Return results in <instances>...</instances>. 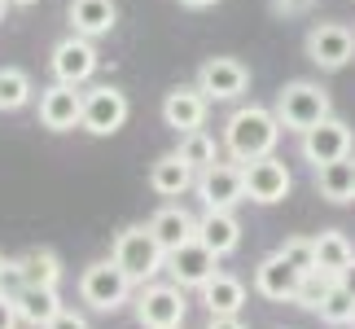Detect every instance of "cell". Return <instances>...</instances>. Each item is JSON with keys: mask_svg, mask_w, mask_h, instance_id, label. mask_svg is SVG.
<instances>
[{"mask_svg": "<svg viewBox=\"0 0 355 329\" xmlns=\"http://www.w3.org/2000/svg\"><path fill=\"white\" fill-rule=\"evenodd\" d=\"M149 233L158 237L162 251H175V246H184L189 237H198V219L184 207H162V211H154V219H149Z\"/></svg>", "mask_w": 355, "mask_h": 329, "instance_id": "obj_23", "label": "cell"}, {"mask_svg": "<svg viewBox=\"0 0 355 329\" xmlns=\"http://www.w3.org/2000/svg\"><path fill=\"white\" fill-rule=\"evenodd\" d=\"M338 285H343L347 294H355V259H351V264H347L343 272H338Z\"/></svg>", "mask_w": 355, "mask_h": 329, "instance_id": "obj_35", "label": "cell"}, {"mask_svg": "<svg viewBox=\"0 0 355 329\" xmlns=\"http://www.w3.org/2000/svg\"><path fill=\"white\" fill-rule=\"evenodd\" d=\"M198 198L207 211H233L237 202H245V176H241V162H215V167L198 171Z\"/></svg>", "mask_w": 355, "mask_h": 329, "instance_id": "obj_10", "label": "cell"}, {"mask_svg": "<svg viewBox=\"0 0 355 329\" xmlns=\"http://www.w3.org/2000/svg\"><path fill=\"white\" fill-rule=\"evenodd\" d=\"M207 329H245V325H241V317H211Z\"/></svg>", "mask_w": 355, "mask_h": 329, "instance_id": "obj_34", "label": "cell"}, {"mask_svg": "<svg viewBox=\"0 0 355 329\" xmlns=\"http://www.w3.org/2000/svg\"><path fill=\"white\" fill-rule=\"evenodd\" d=\"M281 141V119L277 110H263V106H237L224 123V149L233 162H254V158H268Z\"/></svg>", "mask_w": 355, "mask_h": 329, "instance_id": "obj_1", "label": "cell"}, {"mask_svg": "<svg viewBox=\"0 0 355 329\" xmlns=\"http://www.w3.org/2000/svg\"><path fill=\"white\" fill-rule=\"evenodd\" d=\"M110 259L128 272V281L132 285H149L158 277V272H167V251L158 246V237L149 233V224H132V228H123L119 237H114V251Z\"/></svg>", "mask_w": 355, "mask_h": 329, "instance_id": "obj_2", "label": "cell"}, {"mask_svg": "<svg viewBox=\"0 0 355 329\" xmlns=\"http://www.w3.org/2000/svg\"><path fill=\"white\" fill-rule=\"evenodd\" d=\"M316 189L324 202L343 207V202H355V162L338 158V162H320L316 167Z\"/></svg>", "mask_w": 355, "mask_h": 329, "instance_id": "obj_24", "label": "cell"}, {"mask_svg": "<svg viewBox=\"0 0 355 329\" xmlns=\"http://www.w3.org/2000/svg\"><path fill=\"white\" fill-rule=\"evenodd\" d=\"M132 290L136 285L128 281V272H123L114 259H97V264H88L84 277H79V298H84L92 312H119L132 298Z\"/></svg>", "mask_w": 355, "mask_h": 329, "instance_id": "obj_4", "label": "cell"}, {"mask_svg": "<svg viewBox=\"0 0 355 329\" xmlns=\"http://www.w3.org/2000/svg\"><path fill=\"white\" fill-rule=\"evenodd\" d=\"M97 66H101V58H97V44H92L88 35H66V40H58L53 44V53H49V71H53V79L58 84H75V88H84L92 75H97Z\"/></svg>", "mask_w": 355, "mask_h": 329, "instance_id": "obj_5", "label": "cell"}, {"mask_svg": "<svg viewBox=\"0 0 355 329\" xmlns=\"http://www.w3.org/2000/svg\"><path fill=\"white\" fill-rule=\"evenodd\" d=\"M198 88L211 101H237L250 88V66L241 58H207L198 66Z\"/></svg>", "mask_w": 355, "mask_h": 329, "instance_id": "obj_12", "label": "cell"}, {"mask_svg": "<svg viewBox=\"0 0 355 329\" xmlns=\"http://www.w3.org/2000/svg\"><path fill=\"white\" fill-rule=\"evenodd\" d=\"M9 5H18V9H31V5H40V0H9Z\"/></svg>", "mask_w": 355, "mask_h": 329, "instance_id": "obj_38", "label": "cell"}, {"mask_svg": "<svg viewBox=\"0 0 355 329\" xmlns=\"http://www.w3.org/2000/svg\"><path fill=\"white\" fill-rule=\"evenodd\" d=\"M351 307H355V294H347L343 285L334 281V290L324 294V303H320V312L316 317L329 325V329H347V321H351Z\"/></svg>", "mask_w": 355, "mask_h": 329, "instance_id": "obj_28", "label": "cell"}, {"mask_svg": "<svg viewBox=\"0 0 355 329\" xmlns=\"http://www.w3.org/2000/svg\"><path fill=\"white\" fill-rule=\"evenodd\" d=\"M132 115V101L128 92L114 88V84H97L84 92V132L88 136H114Z\"/></svg>", "mask_w": 355, "mask_h": 329, "instance_id": "obj_9", "label": "cell"}, {"mask_svg": "<svg viewBox=\"0 0 355 329\" xmlns=\"http://www.w3.org/2000/svg\"><path fill=\"white\" fill-rule=\"evenodd\" d=\"M334 115L329 106V92H324L320 84H311V79H290L281 92H277V119L285 132H311L316 123H324Z\"/></svg>", "mask_w": 355, "mask_h": 329, "instance_id": "obj_3", "label": "cell"}, {"mask_svg": "<svg viewBox=\"0 0 355 329\" xmlns=\"http://www.w3.org/2000/svg\"><path fill=\"white\" fill-rule=\"evenodd\" d=\"M184 9H211V5H220V0H180Z\"/></svg>", "mask_w": 355, "mask_h": 329, "instance_id": "obj_36", "label": "cell"}, {"mask_svg": "<svg viewBox=\"0 0 355 329\" xmlns=\"http://www.w3.org/2000/svg\"><path fill=\"white\" fill-rule=\"evenodd\" d=\"M5 277H9V259L0 255V285H5Z\"/></svg>", "mask_w": 355, "mask_h": 329, "instance_id": "obj_37", "label": "cell"}, {"mask_svg": "<svg viewBox=\"0 0 355 329\" xmlns=\"http://www.w3.org/2000/svg\"><path fill=\"white\" fill-rule=\"evenodd\" d=\"M184 312H189V298L180 285H162V281H149L141 285L136 294V325L141 329H167V325H184Z\"/></svg>", "mask_w": 355, "mask_h": 329, "instance_id": "obj_6", "label": "cell"}, {"mask_svg": "<svg viewBox=\"0 0 355 329\" xmlns=\"http://www.w3.org/2000/svg\"><path fill=\"white\" fill-rule=\"evenodd\" d=\"M175 154H180L193 171H207V167H215L220 162V141H215L211 132H184L180 136V145H175Z\"/></svg>", "mask_w": 355, "mask_h": 329, "instance_id": "obj_27", "label": "cell"}, {"mask_svg": "<svg viewBox=\"0 0 355 329\" xmlns=\"http://www.w3.org/2000/svg\"><path fill=\"white\" fill-rule=\"evenodd\" d=\"M198 294H202L207 317H241V307H245V285L233 277V272H215Z\"/></svg>", "mask_w": 355, "mask_h": 329, "instance_id": "obj_21", "label": "cell"}, {"mask_svg": "<svg viewBox=\"0 0 355 329\" xmlns=\"http://www.w3.org/2000/svg\"><path fill=\"white\" fill-rule=\"evenodd\" d=\"M167 272L180 290H202V285L220 272V255H215L211 246H202L198 237H189L184 246L167 251Z\"/></svg>", "mask_w": 355, "mask_h": 329, "instance_id": "obj_11", "label": "cell"}, {"mask_svg": "<svg viewBox=\"0 0 355 329\" xmlns=\"http://www.w3.org/2000/svg\"><path fill=\"white\" fill-rule=\"evenodd\" d=\"M207 115H211V97L198 84H180V88H171L167 97H162V123H167L171 132H180V136L207 128Z\"/></svg>", "mask_w": 355, "mask_h": 329, "instance_id": "obj_15", "label": "cell"}, {"mask_svg": "<svg viewBox=\"0 0 355 329\" xmlns=\"http://www.w3.org/2000/svg\"><path fill=\"white\" fill-rule=\"evenodd\" d=\"M347 329H355V307H351V321H347Z\"/></svg>", "mask_w": 355, "mask_h": 329, "instance_id": "obj_40", "label": "cell"}, {"mask_svg": "<svg viewBox=\"0 0 355 329\" xmlns=\"http://www.w3.org/2000/svg\"><path fill=\"white\" fill-rule=\"evenodd\" d=\"M351 149H355V132H351V123L343 119H324L316 123L311 132H303V158L311 162V167H320V162H338V158H351Z\"/></svg>", "mask_w": 355, "mask_h": 329, "instance_id": "obj_14", "label": "cell"}, {"mask_svg": "<svg viewBox=\"0 0 355 329\" xmlns=\"http://www.w3.org/2000/svg\"><path fill=\"white\" fill-rule=\"evenodd\" d=\"M35 84L22 66H0V115H13V110L31 106Z\"/></svg>", "mask_w": 355, "mask_h": 329, "instance_id": "obj_26", "label": "cell"}, {"mask_svg": "<svg viewBox=\"0 0 355 329\" xmlns=\"http://www.w3.org/2000/svg\"><path fill=\"white\" fill-rule=\"evenodd\" d=\"M281 255L290 259L298 272H316V251H311V237H290L281 246Z\"/></svg>", "mask_w": 355, "mask_h": 329, "instance_id": "obj_30", "label": "cell"}, {"mask_svg": "<svg viewBox=\"0 0 355 329\" xmlns=\"http://www.w3.org/2000/svg\"><path fill=\"white\" fill-rule=\"evenodd\" d=\"M193 180H198V171L189 167V162L175 154H158L154 158V167H149V189L154 194H162V198H180V194H189L193 189Z\"/></svg>", "mask_w": 355, "mask_h": 329, "instance_id": "obj_20", "label": "cell"}, {"mask_svg": "<svg viewBox=\"0 0 355 329\" xmlns=\"http://www.w3.org/2000/svg\"><path fill=\"white\" fill-rule=\"evenodd\" d=\"M311 5H316V0H268V9L277 13V18H303V13H311Z\"/></svg>", "mask_w": 355, "mask_h": 329, "instance_id": "obj_31", "label": "cell"}, {"mask_svg": "<svg viewBox=\"0 0 355 329\" xmlns=\"http://www.w3.org/2000/svg\"><path fill=\"white\" fill-rule=\"evenodd\" d=\"M40 123H44L49 132H75L84 128V92L75 84H53L40 92Z\"/></svg>", "mask_w": 355, "mask_h": 329, "instance_id": "obj_13", "label": "cell"}, {"mask_svg": "<svg viewBox=\"0 0 355 329\" xmlns=\"http://www.w3.org/2000/svg\"><path fill=\"white\" fill-rule=\"evenodd\" d=\"M298 285H303V272H298L281 251L259 259V268H254V294L272 298V303H294Z\"/></svg>", "mask_w": 355, "mask_h": 329, "instance_id": "obj_16", "label": "cell"}, {"mask_svg": "<svg viewBox=\"0 0 355 329\" xmlns=\"http://www.w3.org/2000/svg\"><path fill=\"white\" fill-rule=\"evenodd\" d=\"M13 303H18L22 325L44 329L62 312V294H58V285H18V290H13Z\"/></svg>", "mask_w": 355, "mask_h": 329, "instance_id": "obj_18", "label": "cell"}, {"mask_svg": "<svg viewBox=\"0 0 355 329\" xmlns=\"http://www.w3.org/2000/svg\"><path fill=\"white\" fill-rule=\"evenodd\" d=\"M9 277L18 285H62V259L44 246H31L26 255L9 264Z\"/></svg>", "mask_w": 355, "mask_h": 329, "instance_id": "obj_19", "label": "cell"}, {"mask_svg": "<svg viewBox=\"0 0 355 329\" xmlns=\"http://www.w3.org/2000/svg\"><path fill=\"white\" fill-rule=\"evenodd\" d=\"M241 176H245V202H254V207H277V202H285L290 189H294V176L277 154L241 162Z\"/></svg>", "mask_w": 355, "mask_h": 329, "instance_id": "obj_7", "label": "cell"}, {"mask_svg": "<svg viewBox=\"0 0 355 329\" xmlns=\"http://www.w3.org/2000/svg\"><path fill=\"white\" fill-rule=\"evenodd\" d=\"M5 13H9V0H0V22H5Z\"/></svg>", "mask_w": 355, "mask_h": 329, "instance_id": "obj_39", "label": "cell"}, {"mask_svg": "<svg viewBox=\"0 0 355 329\" xmlns=\"http://www.w3.org/2000/svg\"><path fill=\"white\" fill-rule=\"evenodd\" d=\"M334 281L338 277H329V272H303V285H298V298H294V303L298 307H307V312H320V303H324V294H329L334 290Z\"/></svg>", "mask_w": 355, "mask_h": 329, "instance_id": "obj_29", "label": "cell"}, {"mask_svg": "<svg viewBox=\"0 0 355 329\" xmlns=\"http://www.w3.org/2000/svg\"><path fill=\"white\" fill-rule=\"evenodd\" d=\"M167 329H184V325H167Z\"/></svg>", "mask_w": 355, "mask_h": 329, "instance_id": "obj_41", "label": "cell"}, {"mask_svg": "<svg viewBox=\"0 0 355 329\" xmlns=\"http://www.w3.org/2000/svg\"><path fill=\"white\" fill-rule=\"evenodd\" d=\"M311 251H316V268L329 272V277H338V272L355 259V246L347 242V233H338V228L316 233V237H311Z\"/></svg>", "mask_w": 355, "mask_h": 329, "instance_id": "obj_25", "label": "cell"}, {"mask_svg": "<svg viewBox=\"0 0 355 329\" xmlns=\"http://www.w3.org/2000/svg\"><path fill=\"white\" fill-rule=\"evenodd\" d=\"M307 62L320 66V71H343V66L355 58V31L347 22H316L303 40Z\"/></svg>", "mask_w": 355, "mask_h": 329, "instance_id": "obj_8", "label": "cell"}, {"mask_svg": "<svg viewBox=\"0 0 355 329\" xmlns=\"http://www.w3.org/2000/svg\"><path fill=\"white\" fill-rule=\"evenodd\" d=\"M66 18H71V31L75 35L97 40V35H110L114 31L119 5H114V0H71V5H66Z\"/></svg>", "mask_w": 355, "mask_h": 329, "instance_id": "obj_17", "label": "cell"}, {"mask_svg": "<svg viewBox=\"0 0 355 329\" xmlns=\"http://www.w3.org/2000/svg\"><path fill=\"white\" fill-rule=\"evenodd\" d=\"M44 329H88V321L84 317H79V312H71V307H62L58 312V317H53Z\"/></svg>", "mask_w": 355, "mask_h": 329, "instance_id": "obj_32", "label": "cell"}, {"mask_svg": "<svg viewBox=\"0 0 355 329\" xmlns=\"http://www.w3.org/2000/svg\"><path fill=\"white\" fill-rule=\"evenodd\" d=\"M0 329H18V303L5 290H0Z\"/></svg>", "mask_w": 355, "mask_h": 329, "instance_id": "obj_33", "label": "cell"}, {"mask_svg": "<svg viewBox=\"0 0 355 329\" xmlns=\"http://www.w3.org/2000/svg\"><path fill=\"white\" fill-rule=\"evenodd\" d=\"M198 242L211 246L220 259L233 255L237 246H241V224H237V215H233V211H202V215H198Z\"/></svg>", "mask_w": 355, "mask_h": 329, "instance_id": "obj_22", "label": "cell"}]
</instances>
